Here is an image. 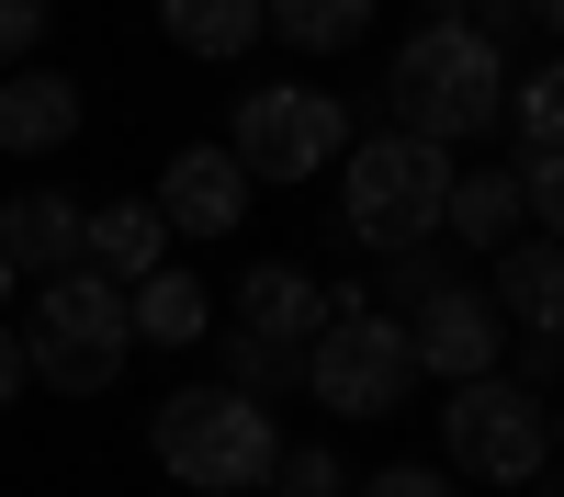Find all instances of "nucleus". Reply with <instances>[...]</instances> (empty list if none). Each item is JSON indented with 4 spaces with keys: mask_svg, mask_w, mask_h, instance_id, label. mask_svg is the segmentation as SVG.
<instances>
[{
    "mask_svg": "<svg viewBox=\"0 0 564 497\" xmlns=\"http://www.w3.org/2000/svg\"><path fill=\"white\" fill-rule=\"evenodd\" d=\"M441 226H452L463 249H497L508 226H531V215H520V181H508V170H475V181H463V170H452V193H441Z\"/></svg>",
    "mask_w": 564,
    "mask_h": 497,
    "instance_id": "f3484780",
    "label": "nucleus"
},
{
    "mask_svg": "<svg viewBox=\"0 0 564 497\" xmlns=\"http://www.w3.org/2000/svg\"><path fill=\"white\" fill-rule=\"evenodd\" d=\"M148 204H159L170 238H226V226H249V170L226 159V148H181Z\"/></svg>",
    "mask_w": 564,
    "mask_h": 497,
    "instance_id": "1a4fd4ad",
    "label": "nucleus"
},
{
    "mask_svg": "<svg viewBox=\"0 0 564 497\" xmlns=\"http://www.w3.org/2000/svg\"><path fill=\"white\" fill-rule=\"evenodd\" d=\"M441 452H452V475H475V486H531L553 464V419H542L531 385L475 374V385L441 396Z\"/></svg>",
    "mask_w": 564,
    "mask_h": 497,
    "instance_id": "39448f33",
    "label": "nucleus"
},
{
    "mask_svg": "<svg viewBox=\"0 0 564 497\" xmlns=\"http://www.w3.org/2000/svg\"><path fill=\"white\" fill-rule=\"evenodd\" d=\"M124 350H135V328H124V294L102 271H57L23 316V374L45 396H102L124 374Z\"/></svg>",
    "mask_w": 564,
    "mask_h": 497,
    "instance_id": "f03ea898",
    "label": "nucleus"
},
{
    "mask_svg": "<svg viewBox=\"0 0 564 497\" xmlns=\"http://www.w3.org/2000/svg\"><path fill=\"white\" fill-rule=\"evenodd\" d=\"M339 148H350V114L327 102V90H249L238 136H226V159L249 181H316Z\"/></svg>",
    "mask_w": 564,
    "mask_h": 497,
    "instance_id": "0eeeda50",
    "label": "nucleus"
},
{
    "mask_svg": "<svg viewBox=\"0 0 564 497\" xmlns=\"http://www.w3.org/2000/svg\"><path fill=\"white\" fill-rule=\"evenodd\" d=\"M23 385H34V374H23V328H0V407H12Z\"/></svg>",
    "mask_w": 564,
    "mask_h": 497,
    "instance_id": "5701e85b",
    "label": "nucleus"
},
{
    "mask_svg": "<svg viewBox=\"0 0 564 497\" xmlns=\"http://www.w3.org/2000/svg\"><path fill=\"white\" fill-rule=\"evenodd\" d=\"M170 260V226H159V204H79V271H102L113 294H135L148 271Z\"/></svg>",
    "mask_w": 564,
    "mask_h": 497,
    "instance_id": "9b49d317",
    "label": "nucleus"
},
{
    "mask_svg": "<svg viewBox=\"0 0 564 497\" xmlns=\"http://www.w3.org/2000/svg\"><path fill=\"white\" fill-rule=\"evenodd\" d=\"M486 305H497V316H520V328H553V316H564V260H553V238H520V249H508Z\"/></svg>",
    "mask_w": 564,
    "mask_h": 497,
    "instance_id": "2eb2a0df",
    "label": "nucleus"
},
{
    "mask_svg": "<svg viewBox=\"0 0 564 497\" xmlns=\"http://www.w3.org/2000/svg\"><path fill=\"white\" fill-rule=\"evenodd\" d=\"M79 136V79H57V68H12L0 79V148L12 159H57Z\"/></svg>",
    "mask_w": 564,
    "mask_h": 497,
    "instance_id": "f8f14e48",
    "label": "nucleus"
},
{
    "mask_svg": "<svg viewBox=\"0 0 564 497\" xmlns=\"http://www.w3.org/2000/svg\"><path fill=\"white\" fill-rule=\"evenodd\" d=\"M148 441H159L170 486H204V497L271 486V464H282V430H271V407H260V396H238V385H181V396H159Z\"/></svg>",
    "mask_w": 564,
    "mask_h": 497,
    "instance_id": "f257e3e1",
    "label": "nucleus"
},
{
    "mask_svg": "<svg viewBox=\"0 0 564 497\" xmlns=\"http://www.w3.org/2000/svg\"><path fill=\"white\" fill-rule=\"evenodd\" d=\"M305 385L339 407V419H384V407H406V385H417L406 328H395V316H372L361 294H339V316L305 339Z\"/></svg>",
    "mask_w": 564,
    "mask_h": 497,
    "instance_id": "423d86ee",
    "label": "nucleus"
},
{
    "mask_svg": "<svg viewBox=\"0 0 564 497\" xmlns=\"http://www.w3.org/2000/svg\"><path fill=\"white\" fill-rule=\"evenodd\" d=\"M486 125H497V45L475 23L406 34V57H395V136L463 148V136H486Z\"/></svg>",
    "mask_w": 564,
    "mask_h": 497,
    "instance_id": "7ed1b4c3",
    "label": "nucleus"
},
{
    "mask_svg": "<svg viewBox=\"0 0 564 497\" xmlns=\"http://www.w3.org/2000/svg\"><path fill=\"white\" fill-rule=\"evenodd\" d=\"M159 34L193 57H238V45H260V0H159Z\"/></svg>",
    "mask_w": 564,
    "mask_h": 497,
    "instance_id": "a211bd4d",
    "label": "nucleus"
},
{
    "mask_svg": "<svg viewBox=\"0 0 564 497\" xmlns=\"http://www.w3.org/2000/svg\"><path fill=\"white\" fill-rule=\"evenodd\" d=\"M124 328H135V339H159V350H193V339L215 328V294L193 283V271H170V260H159L148 283L124 294Z\"/></svg>",
    "mask_w": 564,
    "mask_h": 497,
    "instance_id": "4468645a",
    "label": "nucleus"
},
{
    "mask_svg": "<svg viewBox=\"0 0 564 497\" xmlns=\"http://www.w3.org/2000/svg\"><path fill=\"white\" fill-rule=\"evenodd\" d=\"M553 114H564L553 68H542V79H520V148H564V125H553Z\"/></svg>",
    "mask_w": 564,
    "mask_h": 497,
    "instance_id": "aec40b11",
    "label": "nucleus"
},
{
    "mask_svg": "<svg viewBox=\"0 0 564 497\" xmlns=\"http://www.w3.org/2000/svg\"><path fill=\"white\" fill-rule=\"evenodd\" d=\"M271 486H282V497H350V475H339V452H316V441H305V452L282 441V464H271Z\"/></svg>",
    "mask_w": 564,
    "mask_h": 497,
    "instance_id": "6ab92c4d",
    "label": "nucleus"
},
{
    "mask_svg": "<svg viewBox=\"0 0 564 497\" xmlns=\"http://www.w3.org/2000/svg\"><path fill=\"white\" fill-rule=\"evenodd\" d=\"M226 316H238V339H260V350H294V361H305V339L327 328V316H339V294H316L294 260H260L249 283H238V305H226Z\"/></svg>",
    "mask_w": 564,
    "mask_h": 497,
    "instance_id": "9d476101",
    "label": "nucleus"
},
{
    "mask_svg": "<svg viewBox=\"0 0 564 497\" xmlns=\"http://www.w3.org/2000/svg\"><path fill=\"white\" fill-rule=\"evenodd\" d=\"M406 361H417V374H441V385L497 374V305H486L475 283H430L417 316H406Z\"/></svg>",
    "mask_w": 564,
    "mask_h": 497,
    "instance_id": "6e6552de",
    "label": "nucleus"
},
{
    "mask_svg": "<svg viewBox=\"0 0 564 497\" xmlns=\"http://www.w3.org/2000/svg\"><path fill=\"white\" fill-rule=\"evenodd\" d=\"M0 294H12V271H0Z\"/></svg>",
    "mask_w": 564,
    "mask_h": 497,
    "instance_id": "b1692460",
    "label": "nucleus"
},
{
    "mask_svg": "<svg viewBox=\"0 0 564 497\" xmlns=\"http://www.w3.org/2000/svg\"><path fill=\"white\" fill-rule=\"evenodd\" d=\"M34 34H45V0H0V79L34 57Z\"/></svg>",
    "mask_w": 564,
    "mask_h": 497,
    "instance_id": "412c9836",
    "label": "nucleus"
},
{
    "mask_svg": "<svg viewBox=\"0 0 564 497\" xmlns=\"http://www.w3.org/2000/svg\"><path fill=\"white\" fill-rule=\"evenodd\" d=\"M260 34L305 45V57H339V45L372 34V0H260Z\"/></svg>",
    "mask_w": 564,
    "mask_h": 497,
    "instance_id": "dca6fc26",
    "label": "nucleus"
},
{
    "mask_svg": "<svg viewBox=\"0 0 564 497\" xmlns=\"http://www.w3.org/2000/svg\"><path fill=\"white\" fill-rule=\"evenodd\" d=\"M441 193H452V148H417V136H361V148H339V204H350V238L361 249H417L441 238Z\"/></svg>",
    "mask_w": 564,
    "mask_h": 497,
    "instance_id": "20e7f679",
    "label": "nucleus"
},
{
    "mask_svg": "<svg viewBox=\"0 0 564 497\" xmlns=\"http://www.w3.org/2000/svg\"><path fill=\"white\" fill-rule=\"evenodd\" d=\"M0 271H45V283H57V271H79V204L68 193H12L0 204Z\"/></svg>",
    "mask_w": 564,
    "mask_h": 497,
    "instance_id": "ddd939ff",
    "label": "nucleus"
},
{
    "mask_svg": "<svg viewBox=\"0 0 564 497\" xmlns=\"http://www.w3.org/2000/svg\"><path fill=\"white\" fill-rule=\"evenodd\" d=\"M361 497H452V475H430V464H395V475H372Z\"/></svg>",
    "mask_w": 564,
    "mask_h": 497,
    "instance_id": "4be33fe9",
    "label": "nucleus"
}]
</instances>
